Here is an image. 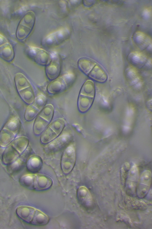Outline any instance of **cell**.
I'll return each mask as SVG.
<instances>
[{
    "instance_id": "cell-17",
    "label": "cell",
    "mask_w": 152,
    "mask_h": 229,
    "mask_svg": "<svg viewBox=\"0 0 152 229\" xmlns=\"http://www.w3.org/2000/svg\"><path fill=\"white\" fill-rule=\"evenodd\" d=\"M133 40L135 45L140 49H143L150 44L151 39L145 33L137 32L133 36Z\"/></svg>"
},
{
    "instance_id": "cell-4",
    "label": "cell",
    "mask_w": 152,
    "mask_h": 229,
    "mask_svg": "<svg viewBox=\"0 0 152 229\" xmlns=\"http://www.w3.org/2000/svg\"><path fill=\"white\" fill-rule=\"evenodd\" d=\"M65 125L64 120L62 118L55 120L46 129L40 137V141L44 144L48 143L59 135Z\"/></svg>"
},
{
    "instance_id": "cell-32",
    "label": "cell",
    "mask_w": 152,
    "mask_h": 229,
    "mask_svg": "<svg viewBox=\"0 0 152 229\" xmlns=\"http://www.w3.org/2000/svg\"><path fill=\"white\" fill-rule=\"evenodd\" d=\"M151 10L148 8L145 9L142 13L143 16L145 18H149L151 15Z\"/></svg>"
},
{
    "instance_id": "cell-10",
    "label": "cell",
    "mask_w": 152,
    "mask_h": 229,
    "mask_svg": "<svg viewBox=\"0 0 152 229\" xmlns=\"http://www.w3.org/2000/svg\"><path fill=\"white\" fill-rule=\"evenodd\" d=\"M139 178L137 167L134 165L130 168L125 184L126 192L129 195L133 196L136 193Z\"/></svg>"
},
{
    "instance_id": "cell-30",
    "label": "cell",
    "mask_w": 152,
    "mask_h": 229,
    "mask_svg": "<svg viewBox=\"0 0 152 229\" xmlns=\"http://www.w3.org/2000/svg\"><path fill=\"white\" fill-rule=\"evenodd\" d=\"M130 168V165L129 163L127 162L124 163L121 167L120 173V179L121 183L123 185H125Z\"/></svg>"
},
{
    "instance_id": "cell-26",
    "label": "cell",
    "mask_w": 152,
    "mask_h": 229,
    "mask_svg": "<svg viewBox=\"0 0 152 229\" xmlns=\"http://www.w3.org/2000/svg\"><path fill=\"white\" fill-rule=\"evenodd\" d=\"M129 58L131 63L138 66L143 64L146 60V57L144 54L137 52L131 53L129 55Z\"/></svg>"
},
{
    "instance_id": "cell-31",
    "label": "cell",
    "mask_w": 152,
    "mask_h": 229,
    "mask_svg": "<svg viewBox=\"0 0 152 229\" xmlns=\"http://www.w3.org/2000/svg\"><path fill=\"white\" fill-rule=\"evenodd\" d=\"M47 101L46 98L43 95H40L34 100L32 105L40 111L45 106Z\"/></svg>"
},
{
    "instance_id": "cell-5",
    "label": "cell",
    "mask_w": 152,
    "mask_h": 229,
    "mask_svg": "<svg viewBox=\"0 0 152 229\" xmlns=\"http://www.w3.org/2000/svg\"><path fill=\"white\" fill-rule=\"evenodd\" d=\"M35 22V16L31 12L26 13L21 19L17 28V39L22 41L26 38L31 33Z\"/></svg>"
},
{
    "instance_id": "cell-7",
    "label": "cell",
    "mask_w": 152,
    "mask_h": 229,
    "mask_svg": "<svg viewBox=\"0 0 152 229\" xmlns=\"http://www.w3.org/2000/svg\"><path fill=\"white\" fill-rule=\"evenodd\" d=\"M71 139V137L69 135L66 134L61 135L48 143L44 147V151L48 154L55 153L67 146Z\"/></svg>"
},
{
    "instance_id": "cell-2",
    "label": "cell",
    "mask_w": 152,
    "mask_h": 229,
    "mask_svg": "<svg viewBox=\"0 0 152 229\" xmlns=\"http://www.w3.org/2000/svg\"><path fill=\"white\" fill-rule=\"evenodd\" d=\"M19 182L23 187L28 189L37 191L49 189L53 182L50 177L45 175L35 174H26L22 176Z\"/></svg>"
},
{
    "instance_id": "cell-16",
    "label": "cell",
    "mask_w": 152,
    "mask_h": 229,
    "mask_svg": "<svg viewBox=\"0 0 152 229\" xmlns=\"http://www.w3.org/2000/svg\"><path fill=\"white\" fill-rule=\"evenodd\" d=\"M69 86L63 76L51 81L48 85L47 89L50 93L56 94L64 90Z\"/></svg>"
},
{
    "instance_id": "cell-22",
    "label": "cell",
    "mask_w": 152,
    "mask_h": 229,
    "mask_svg": "<svg viewBox=\"0 0 152 229\" xmlns=\"http://www.w3.org/2000/svg\"><path fill=\"white\" fill-rule=\"evenodd\" d=\"M80 69L85 74H88L96 65L95 62L87 58H81L78 61Z\"/></svg>"
},
{
    "instance_id": "cell-23",
    "label": "cell",
    "mask_w": 152,
    "mask_h": 229,
    "mask_svg": "<svg viewBox=\"0 0 152 229\" xmlns=\"http://www.w3.org/2000/svg\"><path fill=\"white\" fill-rule=\"evenodd\" d=\"M28 143L29 140L27 138L21 137L15 140L12 146L19 154H21L26 148Z\"/></svg>"
},
{
    "instance_id": "cell-6",
    "label": "cell",
    "mask_w": 152,
    "mask_h": 229,
    "mask_svg": "<svg viewBox=\"0 0 152 229\" xmlns=\"http://www.w3.org/2000/svg\"><path fill=\"white\" fill-rule=\"evenodd\" d=\"M76 155L75 148L72 145L66 148L61 159V168L65 174L69 173L73 170L76 162Z\"/></svg>"
},
{
    "instance_id": "cell-14",
    "label": "cell",
    "mask_w": 152,
    "mask_h": 229,
    "mask_svg": "<svg viewBox=\"0 0 152 229\" xmlns=\"http://www.w3.org/2000/svg\"><path fill=\"white\" fill-rule=\"evenodd\" d=\"M14 57V52L11 45L7 39L0 34V57L10 62Z\"/></svg>"
},
{
    "instance_id": "cell-3",
    "label": "cell",
    "mask_w": 152,
    "mask_h": 229,
    "mask_svg": "<svg viewBox=\"0 0 152 229\" xmlns=\"http://www.w3.org/2000/svg\"><path fill=\"white\" fill-rule=\"evenodd\" d=\"M20 126V122L16 118L7 122L0 132V145L6 146L11 142L18 133Z\"/></svg>"
},
{
    "instance_id": "cell-13",
    "label": "cell",
    "mask_w": 152,
    "mask_h": 229,
    "mask_svg": "<svg viewBox=\"0 0 152 229\" xmlns=\"http://www.w3.org/2000/svg\"><path fill=\"white\" fill-rule=\"evenodd\" d=\"M61 72V66L58 57L55 54L51 58L46 68V73L48 78L55 80L59 76Z\"/></svg>"
},
{
    "instance_id": "cell-9",
    "label": "cell",
    "mask_w": 152,
    "mask_h": 229,
    "mask_svg": "<svg viewBox=\"0 0 152 229\" xmlns=\"http://www.w3.org/2000/svg\"><path fill=\"white\" fill-rule=\"evenodd\" d=\"M151 173L149 170L143 171L139 177L136 193L139 198L144 197L149 190L151 182Z\"/></svg>"
},
{
    "instance_id": "cell-1",
    "label": "cell",
    "mask_w": 152,
    "mask_h": 229,
    "mask_svg": "<svg viewBox=\"0 0 152 229\" xmlns=\"http://www.w3.org/2000/svg\"><path fill=\"white\" fill-rule=\"evenodd\" d=\"M16 213L18 217L23 222L36 226H44L49 222L47 215L40 210L26 205L18 206Z\"/></svg>"
},
{
    "instance_id": "cell-19",
    "label": "cell",
    "mask_w": 152,
    "mask_h": 229,
    "mask_svg": "<svg viewBox=\"0 0 152 229\" xmlns=\"http://www.w3.org/2000/svg\"><path fill=\"white\" fill-rule=\"evenodd\" d=\"M94 98L80 94L77 101L78 107L79 111L81 112L87 111L92 106Z\"/></svg>"
},
{
    "instance_id": "cell-18",
    "label": "cell",
    "mask_w": 152,
    "mask_h": 229,
    "mask_svg": "<svg viewBox=\"0 0 152 229\" xmlns=\"http://www.w3.org/2000/svg\"><path fill=\"white\" fill-rule=\"evenodd\" d=\"M88 76L96 81L101 83L106 81L107 78V75L104 70L96 64L89 73Z\"/></svg>"
},
{
    "instance_id": "cell-15",
    "label": "cell",
    "mask_w": 152,
    "mask_h": 229,
    "mask_svg": "<svg viewBox=\"0 0 152 229\" xmlns=\"http://www.w3.org/2000/svg\"><path fill=\"white\" fill-rule=\"evenodd\" d=\"M77 199L83 206L86 208H90L93 204V199L88 190L84 186L80 187L77 192Z\"/></svg>"
},
{
    "instance_id": "cell-20",
    "label": "cell",
    "mask_w": 152,
    "mask_h": 229,
    "mask_svg": "<svg viewBox=\"0 0 152 229\" xmlns=\"http://www.w3.org/2000/svg\"><path fill=\"white\" fill-rule=\"evenodd\" d=\"M42 165L41 158L39 156L34 155L28 160L26 167L28 171L33 173L38 171L41 169Z\"/></svg>"
},
{
    "instance_id": "cell-21",
    "label": "cell",
    "mask_w": 152,
    "mask_h": 229,
    "mask_svg": "<svg viewBox=\"0 0 152 229\" xmlns=\"http://www.w3.org/2000/svg\"><path fill=\"white\" fill-rule=\"evenodd\" d=\"M19 154V153L12 146H10L4 152L2 157L3 162L5 164L9 165L15 160Z\"/></svg>"
},
{
    "instance_id": "cell-24",
    "label": "cell",
    "mask_w": 152,
    "mask_h": 229,
    "mask_svg": "<svg viewBox=\"0 0 152 229\" xmlns=\"http://www.w3.org/2000/svg\"><path fill=\"white\" fill-rule=\"evenodd\" d=\"M80 94L94 98L95 87L93 83L90 81L85 82L81 89Z\"/></svg>"
},
{
    "instance_id": "cell-25",
    "label": "cell",
    "mask_w": 152,
    "mask_h": 229,
    "mask_svg": "<svg viewBox=\"0 0 152 229\" xmlns=\"http://www.w3.org/2000/svg\"><path fill=\"white\" fill-rule=\"evenodd\" d=\"M18 92L22 98L26 103L29 104L33 102L34 95L31 86Z\"/></svg>"
},
{
    "instance_id": "cell-29",
    "label": "cell",
    "mask_w": 152,
    "mask_h": 229,
    "mask_svg": "<svg viewBox=\"0 0 152 229\" xmlns=\"http://www.w3.org/2000/svg\"><path fill=\"white\" fill-rule=\"evenodd\" d=\"M40 111L32 105L28 106L26 108L24 117L27 121H31L33 120L38 114Z\"/></svg>"
},
{
    "instance_id": "cell-8",
    "label": "cell",
    "mask_w": 152,
    "mask_h": 229,
    "mask_svg": "<svg viewBox=\"0 0 152 229\" xmlns=\"http://www.w3.org/2000/svg\"><path fill=\"white\" fill-rule=\"evenodd\" d=\"M69 32L67 29H63L51 33L45 38L42 43L45 46L51 47L56 46L67 39Z\"/></svg>"
},
{
    "instance_id": "cell-11",
    "label": "cell",
    "mask_w": 152,
    "mask_h": 229,
    "mask_svg": "<svg viewBox=\"0 0 152 229\" xmlns=\"http://www.w3.org/2000/svg\"><path fill=\"white\" fill-rule=\"evenodd\" d=\"M27 54L30 58L41 65H47L51 58L50 55L44 50L32 46L28 48Z\"/></svg>"
},
{
    "instance_id": "cell-12",
    "label": "cell",
    "mask_w": 152,
    "mask_h": 229,
    "mask_svg": "<svg viewBox=\"0 0 152 229\" xmlns=\"http://www.w3.org/2000/svg\"><path fill=\"white\" fill-rule=\"evenodd\" d=\"M53 117L47 115L40 111L34 121L33 129L34 134L39 135L46 129L51 121Z\"/></svg>"
},
{
    "instance_id": "cell-28",
    "label": "cell",
    "mask_w": 152,
    "mask_h": 229,
    "mask_svg": "<svg viewBox=\"0 0 152 229\" xmlns=\"http://www.w3.org/2000/svg\"><path fill=\"white\" fill-rule=\"evenodd\" d=\"M15 81L18 91L31 86L28 80L21 74L16 75L15 77Z\"/></svg>"
},
{
    "instance_id": "cell-27",
    "label": "cell",
    "mask_w": 152,
    "mask_h": 229,
    "mask_svg": "<svg viewBox=\"0 0 152 229\" xmlns=\"http://www.w3.org/2000/svg\"><path fill=\"white\" fill-rule=\"evenodd\" d=\"M24 160L22 158L16 160L11 163L8 165L7 170L10 174H12L18 172L23 167Z\"/></svg>"
}]
</instances>
